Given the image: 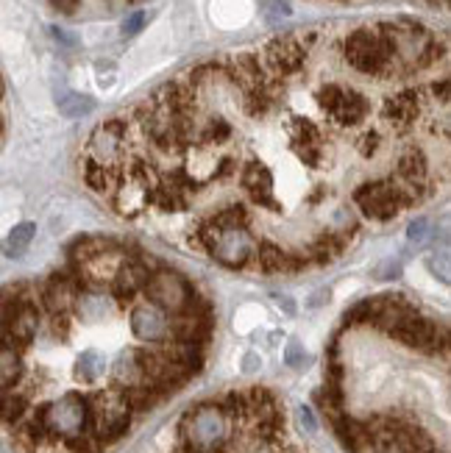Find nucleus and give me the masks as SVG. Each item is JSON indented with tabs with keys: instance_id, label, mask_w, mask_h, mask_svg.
<instances>
[{
	"instance_id": "obj_1",
	"label": "nucleus",
	"mask_w": 451,
	"mask_h": 453,
	"mask_svg": "<svg viewBox=\"0 0 451 453\" xmlns=\"http://www.w3.org/2000/svg\"><path fill=\"white\" fill-rule=\"evenodd\" d=\"M192 242L198 250L209 253L214 262L229 270H245L253 262L260 236H253L248 226H231V228H212L206 220L195 228Z\"/></svg>"
},
{
	"instance_id": "obj_2",
	"label": "nucleus",
	"mask_w": 451,
	"mask_h": 453,
	"mask_svg": "<svg viewBox=\"0 0 451 453\" xmlns=\"http://www.w3.org/2000/svg\"><path fill=\"white\" fill-rule=\"evenodd\" d=\"M351 201H354V206L365 214V218L387 223V220L399 218L401 211L421 203V195L416 189L404 187L401 181L377 179V181L360 184L354 192H351Z\"/></svg>"
},
{
	"instance_id": "obj_3",
	"label": "nucleus",
	"mask_w": 451,
	"mask_h": 453,
	"mask_svg": "<svg viewBox=\"0 0 451 453\" xmlns=\"http://www.w3.org/2000/svg\"><path fill=\"white\" fill-rule=\"evenodd\" d=\"M184 445L201 453H223L231 437V418L218 403H198L182 418Z\"/></svg>"
},
{
	"instance_id": "obj_4",
	"label": "nucleus",
	"mask_w": 451,
	"mask_h": 453,
	"mask_svg": "<svg viewBox=\"0 0 451 453\" xmlns=\"http://www.w3.org/2000/svg\"><path fill=\"white\" fill-rule=\"evenodd\" d=\"M343 56L346 62L362 75H374V78H387L396 75L393 70V50L379 26L374 28H354L343 42Z\"/></svg>"
},
{
	"instance_id": "obj_5",
	"label": "nucleus",
	"mask_w": 451,
	"mask_h": 453,
	"mask_svg": "<svg viewBox=\"0 0 451 453\" xmlns=\"http://www.w3.org/2000/svg\"><path fill=\"white\" fill-rule=\"evenodd\" d=\"M36 418L43 420L51 437H62V440L89 434V426H92L89 401L84 395H78V392H67V395L45 403L36 411Z\"/></svg>"
},
{
	"instance_id": "obj_6",
	"label": "nucleus",
	"mask_w": 451,
	"mask_h": 453,
	"mask_svg": "<svg viewBox=\"0 0 451 453\" xmlns=\"http://www.w3.org/2000/svg\"><path fill=\"white\" fill-rule=\"evenodd\" d=\"M143 292H145V301L153 303L156 309H162L167 318L170 314L175 318V314L190 311L195 295H198L182 273H175L170 267H156Z\"/></svg>"
},
{
	"instance_id": "obj_7",
	"label": "nucleus",
	"mask_w": 451,
	"mask_h": 453,
	"mask_svg": "<svg viewBox=\"0 0 451 453\" xmlns=\"http://www.w3.org/2000/svg\"><path fill=\"white\" fill-rule=\"evenodd\" d=\"M126 140H128V123L123 117H112V120L101 123L87 142V156L84 159L104 165V167H117L126 159Z\"/></svg>"
},
{
	"instance_id": "obj_8",
	"label": "nucleus",
	"mask_w": 451,
	"mask_h": 453,
	"mask_svg": "<svg viewBox=\"0 0 451 453\" xmlns=\"http://www.w3.org/2000/svg\"><path fill=\"white\" fill-rule=\"evenodd\" d=\"M312 42V36L301 39V36H276V39H270L265 53H262V65L268 70L270 78H290V75H296L304 62H307V48Z\"/></svg>"
},
{
	"instance_id": "obj_9",
	"label": "nucleus",
	"mask_w": 451,
	"mask_h": 453,
	"mask_svg": "<svg viewBox=\"0 0 451 453\" xmlns=\"http://www.w3.org/2000/svg\"><path fill=\"white\" fill-rule=\"evenodd\" d=\"M128 326H131V334L140 342L162 345V342L170 340V318L162 309H156L148 301L131 303V309H128Z\"/></svg>"
},
{
	"instance_id": "obj_10",
	"label": "nucleus",
	"mask_w": 451,
	"mask_h": 453,
	"mask_svg": "<svg viewBox=\"0 0 451 453\" xmlns=\"http://www.w3.org/2000/svg\"><path fill=\"white\" fill-rule=\"evenodd\" d=\"M421 114V101H418V92L416 89H404L396 97H390L382 109V117L387 126H393L396 131H409L416 126Z\"/></svg>"
},
{
	"instance_id": "obj_11",
	"label": "nucleus",
	"mask_w": 451,
	"mask_h": 453,
	"mask_svg": "<svg viewBox=\"0 0 451 453\" xmlns=\"http://www.w3.org/2000/svg\"><path fill=\"white\" fill-rule=\"evenodd\" d=\"M240 187L251 195L260 206H276V198H273V189H276V179L265 165L251 162L243 173H240Z\"/></svg>"
},
{
	"instance_id": "obj_12",
	"label": "nucleus",
	"mask_w": 451,
	"mask_h": 453,
	"mask_svg": "<svg viewBox=\"0 0 451 453\" xmlns=\"http://www.w3.org/2000/svg\"><path fill=\"white\" fill-rule=\"evenodd\" d=\"M370 114V104H368V97L357 89H351L346 87L343 97H340V104L335 106V111L329 114V120L335 123V126H343V128H354L360 123H365V117Z\"/></svg>"
},
{
	"instance_id": "obj_13",
	"label": "nucleus",
	"mask_w": 451,
	"mask_h": 453,
	"mask_svg": "<svg viewBox=\"0 0 451 453\" xmlns=\"http://www.w3.org/2000/svg\"><path fill=\"white\" fill-rule=\"evenodd\" d=\"M112 372H114V381L121 384V389H128V387H140V384H145V376H143V362H140V348L117 353V359H114V365H112Z\"/></svg>"
},
{
	"instance_id": "obj_14",
	"label": "nucleus",
	"mask_w": 451,
	"mask_h": 453,
	"mask_svg": "<svg viewBox=\"0 0 451 453\" xmlns=\"http://www.w3.org/2000/svg\"><path fill=\"white\" fill-rule=\"evenodd\" d=\"M19 379H23V357L17 348L0 342V392H9Z\"/></svg>"
},
{
	"instance_id": "obj_15",
	"label": "nucleus",
	"mask_w": 451,
	"mask_h": 453,
	"mask_svg": "<svg viewBox=\"0 0 451 453\" xmlns=\"http://www.w3.org/2000/svg\"><path fill=\"white\" fill-rule=\"evenodd\" d=\"M104 370H106V359H104V353H97V350H84L82 357L75 359V376L78 381H84V384H95L97 379L104 376Z\"/></svg>"
},
{
	"instance_id": "obj_16",
	"label": "nucleus",
	"mask_w": 451,
	"mask_h": 453,
	"mask_svg": "<svg viewBox=\"0 0 451 453\" xmlns=\"http://www.w3.org/2000/svg\"><path fill=\"white\" fill-rule=\"evenodd\" d=\"M36 236V226L34 223H19L9 231V236L4 240V253L9 259H17V256H23L28 250V245L34 242Z\"/></svg>"
},
{
	"instance_id": "obj_17",
	"label": "nucleus",
	"mask_w": 451,
	"mask_h": 453,
	"mask_svg": "<svg viewBox=\"0 0 451 453\" xmlns=\"http://www.w3.org/2000/svg\"><path fill=\"white\" fill-rule=\"evenodd\" d=\"M23 418H28V398L19 392H0V420L17 426Z\"/></svg>"
},
{
	"instance_id": "obj_18",
	"label": "nucleus",
	"mask_w": 451,
	"mask_h": 453,
	"mask_svg": "<svg viewBox=\"0 0 451 453\" xmlns=\"http://www.w3.org/2000/svg\"><path fill=\"white\" fill-rule=\"evenodd\" d=\"M58 104V111H62L65 117H70V120H78V117H87L95 111V101L89 95H78V92H62L56 97Z\"/></svg>"
},
{
	"instance_id": "obj_19",
	"label": "nucleus",
	"mask_w": 451,
	"mask_h": 453,
	"mask_svg": "<svg viewBox=\"0 0 451 453\" xmlns=\"http://www.w3.org/2000/svg\"><path fill=\"white\" fill-rule=\"evenodd\" d=\"M374 318H377V298H368L346 314V326H370Z\"/></svg>"
},
{
	"instance_id": "obj_20",
	"label": "nucleus",
	"mask_w": 451,
	"mask_h": 453,
	"mask_svg": "<svg viewBox=\"0 0 451 453\" xmlns=\"http://www.w3.org/2000/svg\"><path fill=\"white\" fill-rule=\"evenodd\" d=\"M307 362H309V357H307L304 345H301L299 340H290L287 348H284V365L292 367V370H301Z\"/></svg>"
},
{
	"instance_id": "obj_21",
	"label": "nucleus",
	"mask_w": 451,
	"mask_h": 453,
	"mask_svg": "<svg viewBox=\"0 0 451 453\" xmlns=\"http://www.w3.org/2000/svg\"><path fill=\"white\" fill-rule=\"evenodd\" d=\"M426 236H429V220L426 218H418L416 223H409L407 228V240L413 248H421L426 242Z\"/></svg>"
},
{
	"instance_id": "obj_22",
	"label": "nucleus",
	"mask_w": 451,
	"mask_h": 453,
	"mask_svg": "<svg viewBox=\"0 0 451 453\" xmlns=\"http://www.w3.org/2000/svg\"><path fill=\"white\" fill-rule=\"evenodd\" d=\"M357 148H360V153H362V156H374V153L382 148V136H379L377 131H368V134H362V136H360Z\"/></svg>"
},
{
	"instance_id": "obj_23",
	"label": "nucleus",
	"mask_w": 451,
	"mask_h": 453,
	"mask_svg": "<svg viewBox=\"0 0 451 453\" xmlns=\"http://www.w3.org/2000/svg\"><path fill=\"white\" fill-rule=\"evenodd\" d=\"M401 275V265L396 259H385L377 270V281H396Z\"/></svg>"
},
{
	"instance_id": "obj_24",
	"label": "nucleus",
	"mask_w": 451,
	"mask_h": 453,
	"mask_svg": "<svg viewBox=\"0 0 451 453\" xmlns=\"http://www.w3.org/2000/svg\"><path fill=\"white\" fill-rule=\"evenodd\" d=\"M145 12H134V14H128L126 19H123V34L126 36H134V34H140L143 31V26H145Z\"/></svg>"
},
{
	"instance_id": "obj_25",
	"label": "nucleus",
	"mask_w": 451,
	"mask_h": 453,
	"mask_svg": "<svg viewBox=\"0 0 451 453\" xmlns=\"http://www.w3.org/2000/svg\"><path fill=\"white\" fill-rule=\"evenodd\" d=\"M265 12H268V19L273 23V19H279V17H287L290 14V4L287 0H265Z\"/></svg>"
},
{
	"instance_id": "obj_26",
	"label": "nucleus",
	"mask_w": 451,
	"mask_h": 453,
	"mask_svg": "<svg viewBox=\"0 0 451 453\" xmlns=\"http://www.w3.org/2000/svg\"><path fill=\"white\" fill-rule=\"evenodd\" d=\"M51 9H56L58 14H75L82 9V0H51Z\"/></svg>"
},
{
	"instance_id": "obj_27",
	"label": "nucleus",
	"mask_w": 451,
	"mask_h": 453,
	"mask_svg": "<svg viewBox=\"0 0 451 453\" xmlns=\"http://www.w3.org/2000/svg\"><path fill=\"white\" fill-rule=\"evenodd\" d=\"M260 367H262V359L257 357V353H253V350L245 353V357H243V370H245V372H257Z\"/></svg>"
},
{
	"instance_id": "obj_28",
	"label": "nucleus",
	"mask_w": 451,
	"mask_h": 453,
	"mask_svg": "<svg viewBox=\"0 0 451 453\" xmlns=\"http://www.w3.org/2000/svg\"><path fill=\"white\" fill-rule=\"evenodd\" d=\"M299 418H301V426H304L307 431H315V428H318L315 418H312V411H309L307 406H301V409H299Z\"/></svg>"
},
{
	"instance_id": "obj_29",
	"label": "nucleus",
	"mask_w": 451,
	"mask_h": 453,
	"mask_svg": "<svg viewBox=\"0 0 451 453\" xmlns=\"http://www.w3.org/2000/svg\"><path fill=\"white\" fill-rule=\"evenodd\" d=\"M323 301H329V289H318V292L307 301V306H309V309H318V306H323Z\"/></svg>"
},
{
	"instance_id": "obj_30",
	"label": "nucleus",
	"mask_w": 451,
	"mask_h": 453,
	"mask_svg": "<svg viewBox=\"0 0 451 453\" xmlns=\"http://www.w3.org/2000/svg\"><path fill=\"white\" fill-rule=\"evenodd\" d=\"M276 301H279V306H282V309H284L287 314H296V306H292V301L287 298V295H279Z\"/></svg>"
},
{
	"instance_id": "obj_31",
	"label": "nucleus",
	"mask_w": 451,
	"mask_h": 453,
	"mask_svg": "<svg viewBox=\"0 0 451 453\" xmlns=\"http://www.w3.org/2000/svg\"><path fill=\"white\" fill-rule=\"evenodd\" d=\"M51 31H53V36L58 39V42H65V45H73V39H70V36H67V34H65L62 28H51Z\"/></svg>"
},
{
	"instance_id": "obj_32",
	"label": "nucleus",
	"mask_w": 451,
	"mask_h": 453,
	"mask_svg": "<svg viewBox=\"0 0 451 453\" xmlns=\"http://www.w3.org/2000/svg\"><path fill=\"white\" fill-rule=\"evenodd\" d=\"M0 136H4V114H0Z\"/></svg>"
},
{
	"instance_id": "obj_33",
	"label": "nucleus",
	"mask_w": 451,
	"mask_h": 453,
	"mask_svg": "<svg viewBox=\"0 0 451 453\" xmlns=\"http://www.w3.org/2000/svg\"><path fill=\"white\" fill-rule=\"evenodd\" d=\"M0 95H4V87H0Z\"/></svg>"
}]
</instances>
